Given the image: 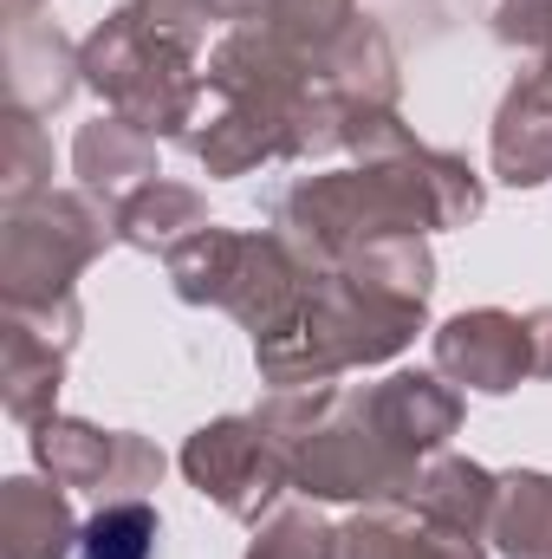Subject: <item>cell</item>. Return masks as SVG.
Segmentation results:
<instances>
[{
    "label": "cell",
    "mask_w": 552,
    "mask_h": 559,
    "mask_svg": "<svg viewBox=\"0 0 552 559\" xmlns=\"http://www.w3.org/2000/svg\"><path fill=\"white\" fill-rule=\"evenodd\" d=\"M149 554H156V514L149 508H105L79 534V559H149Z\"/></svg>",
    "instance_id": "1"
}]
</instances>
